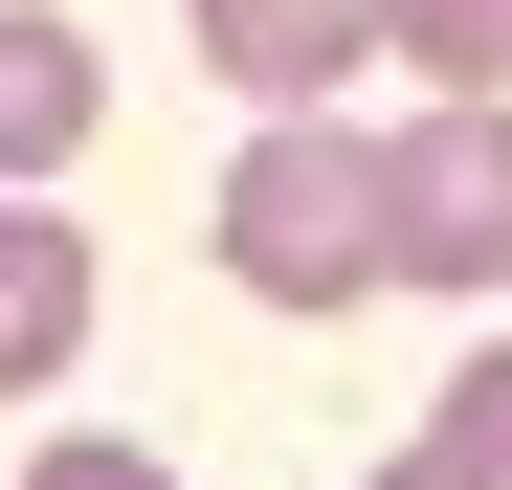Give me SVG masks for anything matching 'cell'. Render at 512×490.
<instances>
[{
    "label": "cell",
    "mask_w": 512,
    "mask_h": 490,
    "mask_svg": "<svg viewBox=\"0 0 512 490\" xmlns=\"http://www.w3.org/2000/svg\"><path fill=\"white\" fill-rule=\"evenodd\" d=\"M223 290H268V312H357L379 290V134L357 112H268L223 156Z\"/></svg>",
    "instance_id": "6da1fadb"
},
{
    "label": "cell",
    "mask_w": 512,
    "mask_h": 490,
    "mask_svg": "<svg viewBox=\"0 0 512 490\" xmlns=\"http://www.w3.org/2000/svg\"><path fill=\"white\" fill-rule=\"evenodd\" d=\"M379 290L512 312V90H446L423 134H379Z\"/></svg>",
    "instance_id": "7a4b0ae2"
},
{
    "label": "cell",
    "mask_w": 512,
    "mask_h": 490,
    "mask_svg": "<svg viewBox=\"0 0 512 490\" xmlns=\"http://www.w3.org/2000/svg\"><path fill=\"white\" fill-rule=\"evenodd\" d=\"M67 357H90V223L0 179V401H45Z\"/></svg>",
    "instance_id": "3957f363"
},
{
    "label": "cell",
    "mask_w": 512,
    "mask_h": 490,
    "mask_svg": "<svg viewBox=\"0 0 512 490\" xmlns=\"http://www.w3.org/2000/svg\"><path fill=\"white\" fill-rule=\"evenodd\" d=\"M379 45V0H201V67L245 112H334V67Z\"/></svg>",
    "instance_id": "277c9868"
},
{
    "label": "cell",
    "mask_w": 512,
    "mask_h": 490,
    "mask_svg": "<svg viewBox=\"0 0 512 490\" xmlns=\"http://www.w3.org/2000/svg\"><path fill=\"white\" fill-rule=\"evenodd\" d=\"M90 112H112L90 23H45V0H0V179H67V156H90Z\"/></svg>",
    "instance_id": "5b68a950"
},
{
    "label": "cell",
    "mask_w": 512,
    "mask_h": 490,
    "mask_svg": "<svg viewBox=\"0 0 512 490\" xmlns=\"http://www.w3.org/2000/svg\"><path fill=\"white\" fill-rule=\"evenodd\" d=\"M379 45L423 90H512V0H379Z\"/></svg>",
    "instance_id": "8992f818"
},
{
    "label": "cell",
    "mask_w": 512,
    "mask_h": 490,
    "mask_svg": "<svg viewBox=\"0 0 512 490\" xmlns=\"http://www.w3.org/2000/svg\"><path fill=\"white\" fill-rule=\"evenodd\" d=\"M423 446H446L468 490H512V335H490V357H446V424H423Z\"/></svg>",
    "instance_id": "52a82bcc"
},
{
    "label": "cell",
    "mask_w": 512,
    "mask_h": 490,
    "mask_svg": "<svg viewBox=\"0 0 512 490\" xmlns=\"http://www.w3.org/2000/svg\"><path fill=\"white\" fill-rule=\"evenodd\" d=\"M23 490H179V468H156V446H45Z\"/></svg>",
    "instance_id": "ba28073f"
},
{
    "label": "cell",
    "mask_w": 512,
    "mask_h": 490,
    "mask_svg": "<svg viewBox=\"0 0 512 490\" xmlns=\"http://www.w3.org/2000/svg\"><path fill=\"white\" fill-rule=\"evenodd\" d=\"M357 490H468V468H446V446H401V468H357Z\"/></svg>",
    "instance_id": "9c48e42d"
}]
</instances>
